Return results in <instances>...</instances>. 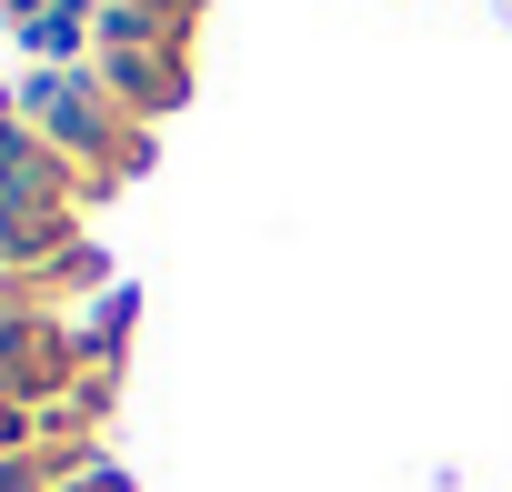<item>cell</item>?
Wrapping results in <instances>:
<instances>
[{
  "label": "cell",
  "instance_id": "3",
  "mask_svg": "<svg viewBox=\"0 0 512 492\" xmlns=\"http://www.w3.org/2000/svg\"><path fill=\"white\" fill-rule=\"evenodd\" d=\"M71 322H81V362H91V372H121V362H131V322H141V292H121V282H111V292H101L91 312H71Z\"/></svg>",
  "mask_w": 512,
  "mask_h": 492
},
{
  "label": "cell",
  "instance_id": "6",
  "mask_svg": "<svg viewBox=\"0 0 512 492\" xmlns=\"http://www.w3.org/2000/svg\"><path fill=\"white\" fill-rule=\"evenodd\" d=\"M31 11H51V0H0V21H11V31H21V21H31Z\"/></svg>",
  "mask_w": 512,
  "mask_h": 492
},
{
  "label": "cell",
  "instance_id": "2",
  "mask_svg": "<svg viewBox=\"0 0 512 492\" xmlns=\"http://www.w3.org/2000/svg\"><path fill=\"white\" fill-rule=\"evenodd\" d=\"M81 241V201L51 191H0V272H41Z\"/></svg>",
  "mask_w": 512,
  "mask_h": 492
},
{
  "label": "cell",
  "instance_id": "5",
  "mask_svg": "<svg viewBox=\"0 0 512 492\" xmlns=\"http://www.w3.org/2000/svg\"><path fill=\"white\" fill-rule=\"evenodd\" d=\"M61 492H131V472H121V462H91V472H81V482H61Z\"/></svg>",
  "mask_w": 512,
  "mask_h": 492
},
{
  "label": "cell",
  "instance_id": "4",
  "mask_svg": "<svg viewBox=\"0 0 512 492\" xmlns=\"http://www.w3.org/2000/svg\"><path fill=\"white\" fill-rule=\"evenodd\" d=\"M141 11H151L161 31H181V41H191V31H201V11H211V0H141Z\"/></svg>",
  "mask_w": 512,
  "mask_h": 492
},
{
  "label": "cell",
  "instance_id": "1",
  "mask_svg": "<svg viewBox=\"0 0 512 492\" xmlns=\"http://www.w3.org/2000/svg\"><path fill=\"white\" fill-rule=\"evenodd\" d=\"M21 111H31V131L51 151H71L91 171V201L121 191L131 171H151V121H131L101 91V71H21Z\"/></svg>",
  "mask_w": 512,
  "mask_h": 492
}]
</instances>
